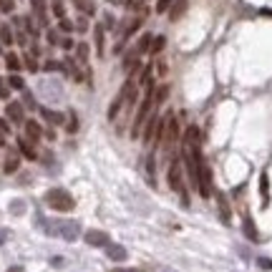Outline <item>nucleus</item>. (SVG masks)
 <instances>
[{
  "mask_svg": "<svg viewBox=\"0 0 272 272\" xmlns=\"http://www.w3.org/2000/svg\"><path fill=\"white\" fill-rule=\"evenodd\" d=\"M38 224L46 229L51 237H60L66 242H76L81 237V224L78 222H71V219H56V222H48L43 217H38Z\"/></svg>",
  "mask_w": 272,
  "mask_h": 272,
  "instance_id": "nucleus-1",
  "label": "nucleus"
},
{
  "mask_svg": "<svg viewBox=\"0 0 272 272\" xmlns=\"http://www.w3.org/2000/svg\"><path fill=\"white\" fill-rule=\"evenodd\" d=\"M46 204H48L51 209H56V212H71V209L76 207L73 197H71L66 189H51V192L46 194Z\"/></svg>",
  "mask_w": 272,
  "mask_h": 272,
  "instance_id": "nucleus-2",
  "label": "nucleus"
},
{
  "mask_svg": "<svg viewBox=\"0 0 272 272\" xmlns=\"http://www.w3.org/2000/svg\"><path fill=\"white\" fill-rule=\"evenodd\" d=\"M151 106H154V89H151V83H149V86H146V96H144L141 106H139V114H136V119H134V126H131V136H134V139H136L139 129L144 126V121H146V116H149Z\"/></svg>",
  "mask_w": 272,
  "mask_h": 272,
  "instance_id": "nucleus-3",
  "label": "nucleus"
},
{
  "mask_svg": "<svg viewBox=\"0 0 272 272\" xmlns=\"http://www.w3.org/2000/svg\"><path fill=\"white\" fill-rule=\"evenodd\" d=\"M131 91H134V78H129L126 83H123V86H121V91H119V96L114 98L111 109H109V119H111V121L116 119V114H121V111H123V106H126V101H129Z\"/></svg>",
  "mask_w": 272,
  "mask_h": 272,
  "instance_id": "nucleus-4",
  "label": "nucleus"
},
{
  "mask_svg": "<svg viewBox=\"0 0 272 272\" xmlns=\"http://www.w3.org/2000/svg\"><path fill=\"white\" fill-rule=\"evenodd\" d=\"M179 139V123L174 116H166V123H164V131H161V144L166 151H172V146L177 144Z\"/></svg>",
  "mask_w": 272,
  "mask_h": 272,
  "instance_id": "nucleus-5",
  "label": "nucleus"
},
{
  "mask_svg": "<svg viewBox=\"0 0 272 272\" xmlns=\"http://www.w3.org/2000/svg\"><path fill=\"white\" fill-rule=\"evenodd\" d=\"M169 186L174 192H179L181 194V202L186 204L189 199H186V189H184V184H181V164L179 161H172L169 164Z\"/></svg>",
  "mask_w": 272,
  "mask_h": 272,
  "instance_id": "nucleus-6",
  "label": "nucleus"
},
{
  "mask_svg": "<svg viewBox=\"0 0 272 272\" xmlns=\"http://www.w3.org/2000/svg\"><path fill=\"white\" fill-rule=\"evenodd\" d=\"M197 189H199L202 197H212V174H209V166H207V164H202V169H199Z\"/></svg>",
  "mask_w": 272,
  "mask_h": 272,
  "instance_id": "nucleus-7",
  "label": "nucleus"
},
{
  "mask_svg": "<svg viewBox=\"0 0 272 272\" xmlns=\"http://www.w3.org/2000/svg\"><path fill=\"white\" fill-rule=\"evenodd\" d=\"M83 240H86L91 247H109V235L101 232V229H89V232L83 235Z\"/></svg>",
  "mask_w": 272,
  "mask_h": 272,
  "instance_id": "nucleus-8",
  "label": "nucleus"
},
{
  "mask_svg": "<svg viewBox=\"0 0 272 272\" xmlns=\"http://www.w3.org/2000/svg\"><path fill=\"white\" fill-rule=\"evenodd\" d=\"M5 114H8V119L15 121V123H26V119H23V103L10 101L8 106H5Z\"/></svg>",
  "mask_w": 272,
  "mask_h": 272,
  "instance_id": "nucleus-9",
  "label": "nucleus"
},
{
  "mask_svg": "<svg viewBox=\"0 0 272 272\" xmlns=\"http://www.w3.org/2000/svg\"><path fill=\"white\" fill-rule=\"evenodd\" d=\"M26 136H28L30 141H38L40 136H43V129H40L38 121H26Z\"/></svg>",
  "mask_w": 272,
  "mask_h": 272,
  "instance_id": "nucleus-10",
  "label": "nucleus"
},
{
  "mask_svg": "<svg viewBox=\"0 0 272 272\" xmlns=\"http://www.w3.org/2000/svg\"><path fill=\"white\" fill-rule=\"evenodd\" d=\"M33 3V10H35V15H38V20H40V26H46L48 23V15H46V0H30Z\"/></svg>",
  "mask_w": 272,
  "mask_h": 272,
  "instance_id": "nucleus-11",
  "label": "nucleus"
},
{
  "mask_svg": "<svg viewBox=\"0 0 272 272\" xmlns=\"http://www.w3.org/2000/svg\"><path fill=\"white\" fill-rule=\"evenodd\" d=\"M106 252H109V257L116 260V262L126 260V247H121V244H109V247H106Z\"/></svg>",
  "mask_w": 272,
  "mask_h": 272,
  "instance_id": "nucleus-12",
  "label": "nucleus"
},
{
  "mask_svg": "<svg viewBox=\"0 0 272 272\" xmlns=\"http://www.w3.org/2000/svg\"><path fill=\"white\" fill-rule=\"evenodd\" d=\"M40 114H43V119H46V121H51V123H58V126L66 121V116H63V114L51 111V109H40Z\"/></svg>",
  "mask_w": 272,
  "mask_h": 272,
  "instance_id": "nucleus-13",
  "label": "nucleus"
},
{
  "mask_svg": "<svg viewBox=\"0 0 272 272\" xmlns=\"http://www.w3.org/2000/svg\"><path fill=\"white\" fill-rule=\"evenodd\" d=\"M244 235H247V240H252V242H257V229H255V222H252V217H244Z\"/></svg>",
  "mask_w": 272,
  "mask_h": 272,
  "instance_id": "nucleus-14",
  "label": "nucleus"
},
{
  "mask_svg": "<svg viewBox=\"0 0 272 272\" xmlns=\"http://www.w3.org/2000/svg\"><path fill=\"white\" fill-rule=\"evenodd\" d=\"M260 192H262V202L270 204V177H267V172H262V177H260Z\"/></svg>",
  "mask_w": 272,
  "mask_h": 272,
  "instance_id": "nucleus-15",
  "label": "nucleus"
},
{
  "mask_svg": "<svg viewBox=\"0 0 272 272\" xmlns=\"http://www.w3.org/2000/svg\"><path fill=\"white\" fill-rule=\"evenodd\" d=\"M151 40H154V38H151L149 33H144V35H141V40H139V46L134 48V51H136V56H141V53L149 51V48H151Z\"/></svg>",
  "mask_w": 272,
  "mask_h": 272,
  "instance_id": "nucleus-16",
  "label": "nucleus"
},
{
  "mask_svg": "<svg viewBox=\"0 0 272 272\" xmlns=\"http://www.w3.org/2000/svg\"><path fill=\"white\" fill-rule=\"evenodd\" d=\"M18 146H20V151H23V156L26 159H35L38 154H35V149H33V146L26 141V139H18Z\"/></svg>",
  "mask_w": 272,
  "mask_h": 272,
  "instance_id": "nucleus-17",
  "label": "nucleus"
},
{
  "mask_svg": "<svg viewBox=\"0 0 272 272\" xmlns=\"http://www.w3.org/2000/svg\"><path fill=\"white\" fill-rule=\"evenodd\" d=\"M5 66H8V71L18 73V71H20V58H18L15 53H8V56H5Z\"/></svg>",
  "mask_w": 272,
  "mask_h": 272,
  "instance_id": "nucleus-18",
  "label": "nucleus"
},
{
  "mask_svg": "<svg viewBox=\"0 0 272 272\" xmlns=\"http://www.w3.org/2000/svg\"><path fill=\"white\" fill-rule=\"evenodd\" d=\"M8 86H10V89H15V91H23V89H26V81L20 78L18 73H10V78H8Z\"/></svg>",
  "mask_w": 272,
  "mask_h": 272,
  "instance_id": "nucleus-19",
  "label": "nucleus"
},
{
  "mask_svg": "<svg viewBox=\"0 0 272 272\" xmlns=\"http://www.w3.org/2000/svg\"><path fill=\"white\" fill-rule=\"evenodd\" d=\"M0 40H3V46H13V30H10V26H0Z\"/></svg>",
  "mask_w": 272,
  "mask_h": 272,
  "instance_id": "nucleus-20",
  "label": "nucleus"
},
{
  "mask_svg": "<svg viewBox=\"0 0 272 272\" xmlns=\"http://www.w3.org/2000/svg\"><path fill=\"white\" fill-rule=\"evenodd\" d=\"M184 10H186V0H177L174 8H172V20L181 18V13H184Z\"/></svg>",
  "mask_w": 272,
  "mask_h": 272,
  "instance_id": "nucleus-21",
  "label": "nucleus"
},
{
  "mask_svg": "<svg viewBox=\"0 0 272 272\" xmlns=\"http://www.w3.org/2000/svg\"><path fill=\"white\" fill-rule=\"evenodd\" d=\"M96 53L103 56V28L96 26Z\"/></svg>",
  "mask_w": 272,
  "mask_h": 272,
  "instance_id": "nucleus-22",
  "label": "nucleus"
},
{
  "mask_svg": "<svg viewBox=\"0 0 272 272\" xmlns=\"http://www.w3.org/2000/svg\"><path fill=\"white\" fill-rule=\"evenodd\" d=\"M164 46H166V38H164V35L154 38V40H151V53H159V51H161Z\"/></svg>",
  "mask_w": 272,
  "mask_h": 272,
  "instance_id": "nucleus-23",
  "label": "nucleus"
},
{
  "mask_svg": "<svg viewBox=\"0 0 272 272\" xmlns=\"http://www.w3.org/2000/svg\"><path fill=\"white\" fill-rule=\"evenodd\" d=\"M174 5V0H156V13H166Z\"/></svg>",
  "mask_w": 272,
  "mask_h": 272,
  "instance_id": "nucleus-24",
  "label": "nucleus"
},
{
  "mask_svg": "<svg viewBox=\"0 0 272 272\" xmlns=\"http://www.w3.org/2000/svg\"><path fill=\"white\" fill-rule=\"evenodd\" d=\"M217 199H219V209H222V219H224V222H229V207H227V202H224V197L219 194Z\"/></svg>",
  "mask_w": 272,
  "mask_h": 272,
  "instance_id": "nucleus-25",
  "label": "nucleus"
},
{
  "mask_svg": "<svg viewBox=\"0 0 272 272\" xmlns=\"http://www.w3.org/2000/svg\"><path fill=\"white\" fill-rule=\"evenodd\" d=\"M18 169V156H10L8 161H5V174H13Z\"/></svg>",
  "mask_w": 272,
  "mask_h": 272,
  "instance_id": "nucleus-26",
  "label": "nucleus"
},
{
  "mask_svg": "<svg viewBox=\"0 0 272 272\" xmlns=\"http://www.w3.org/2000/svg\"><path fill=\"white\" fill-rule=\"evenodd\" d=\"M53 13H56V18H58V20L66 15V10H63V3H60V0H53Z\"/></svg>",
  "mask_w": 272,
  "mask_h": 272,
  "instance_id": "nucleus-27",
  "label": "nucleus"
},
{
  "mask_svg": "<svg viewBox=\"0 0 272 272\" xmlns=\"http://www.w3.org/2000/svg\"><path fill=\"white\" fill-rule=\"evenodd\" d=\"M86 58H89V46L86 43H78V60L86 63Z\"/></svg>",
  "mask_w": 272,
  "mask_h": 272,
  "instance_id": "nucleus-28",
  "label": "nucleus"
},
{
  "mask_svg": "<svg viewBox=\"0 0 272 272\" xmlns=\"http://www.w3.org/2000/svg\"><path fill=\"white\" fill-rule=\"evenodd\" d=\"M10 96V86H8V81L0 78V98H8Z\"/></svg>",
  "mask_w": 272,
  "mask_h": 272,
  "instance_id": "nucleus-29",
  "label": "nucleus"
},
{
  "mask_svg": "<svg viewBox=\"0 0 272 272\" xmlns=\"http://www.w3.org/2000/svg\"><path fill=\"white\" fill-rule=\"evenodd\" d=\"M76 26L71 23V20H66V18H60V30H66V33H71Z\"/></svg>",
  "mask_w": 272,
  "mask_h": 272,
  "instance_id": "nucleus-30",
  "label": "nucleus"
},
{
  "mask_svg": "<svg viewBox=\"0 0 272 272\" xmlns=\"http://www.w3.org/2000/svg\"><path fill=\"white\" fill-rule=\"evenodd\" d=\"M23 209H26V204H23V202H13V204H10V212H13V214H20Z\"/></svg>",
  "mask_w": 272,
  "mask_h": 272,
  "instance_id": "nucleus-31",
  "label": "nucleus"
},
{
  "mask_svg": "<svg viewBox=\"0 0 272 272\" xmlns=\"http://www.w3.org/2000/svg\"><path fill=\"white\" fill-rule=\"evenodd\" d=\"M0 10H3V13H13V0H0Z\"/></svg>",
  "mask_w": 272,
  "mask_h": 272,
  "instance_id": "nucleus-32",
  "label": "nucleus"
},
{
  "mask_svg": "<svg viewBox=\"0 0 272 272\" xmlns=\"http://www.w3.org/2000/svg\"><path fill=\"white\" fill-rule=\"evenodd\" d=\"M257 265H260L262 270H272V260H267V257H260V260H257Z\"/></svg>",
  "mask_w": 272,
  "mask_h": 272,
  "instance_id": "nucleus-33",
  "label": "nucleus"
},
{
  "mask_svg": "<svg viewBox=\"0 0 272 272\" xmlns=\"http://www.w3.org/2000/svg\"><path fill=\"white\" fill-rule=\"evenodd\" d=\"M26 66H28L30 71H38V63H35V58H33V56H26Z\"/></svg>",
  "mask_w": 272,
  "mask_h": 272,
  "instance_id": "nucleus-34",
  "label": "nucleus"
},
{
  "mask_svg": "<svg viewBox=\"0 0 272 272\" xmlns=\"http://www.w3.org/2000/svg\"><path fill=\"white\" fill-rule=\"evenodd\" d=\"M48 43H51V46L58 43V33H56V30H48Z\"/></svg>",
  "mask_w": 272,
  "mask_h": 272,
  "instance_id": "nucleus-35",
  "label": "nucleus"
},
{
  "mask_svg": "<svg viewBox=\"0 0 272 272\" xmlns=\"http://www.w3.org/2000/svg\"><path fill=\"white\" fill-rule=\"evenodd\" d=\"M46 71H60V63H56V60H48V63H46Z\"/></svg>",
  "mask_w": 272,
  "mask_h": 272,
  "instance_id": "nucleus-36",
  "label": "nucleus"
},
{
  "mask_svg": "<svg viewBox=\"0 0 272 272\" xmlns=\"http://www.w3.org/2000/svg\"><path fill=\"white\" fill-rule=\"evenodd\" d=\"M8 131H10L8 121H5V119H0V134H8Z\"/></svg>",
  "mask_w": 272,
  "mask_h": 272,
  "instance_id": "nucleus-37",
  "label": "nucleus"
},
{
  "mask_svg": "<svg viewBox=\"0 0 272 272\" xmlns=\"http://www.w3.org/2000/svg\"><path fill=\"white\" fill-rule=\"evenodd\" d=\"M60 46H63L66 51H71V48H73V40H71V38H66V40H60Z\"/></svg>",
  "mask_w": 272,
  "mask_h": 272,
  "instance_id": "nucleus-38",
  "label": "nucleus"
},
{
  "mask_svg": "<svg viewBox=\"0 0 272 272\" xmlns=\"http://www.w3.org/2000/svg\"><path fill=\"white\" fill-rule=\"evenodd\" d=\"M8 235H10V232H8V229H0V244H5Z\"/></svg>",
  "mask_w": 272,
  "mask_h": 272,
  "instance_id": "nucleus-39",
  "label": "nucleus"
},
{
  "mask_svg": "<svg viewBox=\"0 0 272 272\" xmlns=\"http://www.w3.org/2000/svg\"><path fill=\"white\" fill-rule=\"evenodd\" d=\"M76 28H78L81 33H83V30H86V18H81V20H78V26H76Z\"/></svg>",
  "mask_w": 272,
  "mask_h": 272,
  "instance_id": "nucleus-40",
  "label": "nucleus"
},
{
  "mask_svg": "<svg viewBox=\"0 0 272 272\" xmlns=\"http://www.w3.org/2000/svg\"><path fill=\"white\" fill-rule=\"evenodd\" d=\"M111 3H116V5H131V0H111Z\"/></svg>",
  "mask_w": 272,
  "mask_h": 272,
  "instance_id": "nucleus-41",
  "label": "nucleus"
},
{
  "mask_svg": "<svg viewBox=\"0 0 272 272\" xmlns=\"http://www.w3.org/2000/svg\"><path fill=\"white\" fill-rule=\"evenodd\" d=\"M111 272H139V270H123V267H119V270H111Z\"/></svg>",
  "mask_w": 272,
  "mask_h": 272,
  "instance_id": "nucleus-42",
  "label": "nucleus"
},
{
  "mask_svg": "<svg viewBox=\"0 0 272 272\" xmlns=\"http://www.w3.org/2000/svg\"><path fill=\"white\" fill-rule=\"evenodd\" d=\"M8 272H23V267H10Z\"/></svg>",
  "mask_w": 272,
  "mask_h": 272,
  "instance_id": "nucleus-43",
  "label": "nucleus"
}]
</instances>
